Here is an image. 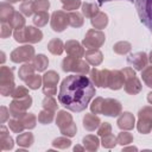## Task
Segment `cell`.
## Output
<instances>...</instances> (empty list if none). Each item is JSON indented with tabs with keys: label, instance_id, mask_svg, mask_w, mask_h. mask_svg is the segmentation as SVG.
<instances>
[{
	"label": "cell",
	"instance_id": "cell-1",
	"mask_svg": "<svg viewBox=\"0 0 152 152\" xmlns=\"http://www.w3.org/2000/svg\"><path fill=\"white\" fill-rule=\"evenodd\" d=\"M95 95L94 83L83 74L66 76L59 87L58 102L71 112L84 110Z\"/></svg>",
	"mask_w": 152,
	"mask_h": 152
},
{
	"label": "cell",
	"instance_id": "cell-2",
	"mask_svg": "<svg viewBox=\"0 0 152 152\" xmlns=\"http://www.w3.org/2000/svg\"><path fill=\"white\" fill-rule=\"evenodd\" d=\"M13 37L18 43H38L43 38V32L34 26H25L14 30Z\"/></svg>",
	"mask_w": 152,
	"mask_h": 152
},
{
	"label": "cell",
	"instance_id": "cell-3",
	"mask_svg": "<svg viewBox=\"0 0 152 152\" xmlns=\"http://www.w3.org/2000/svg\"><path fill=\"white\" fill-rule=\"evenodd\" d=\"M56 125L58 126L61 133L66 137H74L77 132L76 124L72 120L71 114H69L66 110H59L56 116Z\"/></svg>",
	"mask_w": 152,
	"mask_h": 152
},
{
	"label": "cell",
	"instance_id": "cell-4",
	"mask_svg": "<svg viewBox=\"0 0 152 152\" xmlns=\"http://www.w3.org/2000/svg\"><path fill=\"white\" fill-rule=\"evenodd\" d=\"M62 69L65 72H75V74H83L86 75L89 72V63L83 61L80 57L68 56L62 61Z\"/></svg>",
	"mask_w": 152,
	"mask_h": 152
},
{
	"label": "cell",
	"instance_id": "cell-5",
	"mask_svg": "<svg viewBox=\"0 0 152 152\" xmlns=\"http://www.w3.org/2000/svg\"><path fill=\"white\" fill-rule=\"evenodd\" d=\"M14 76L13 69L6 65L0 68V93L2 96H8L14 90Z\"/></svg>",
	"mask_w": 152,
	"mask_h": 152
},
{
	"label": "cell",
	"instance_id": "cell-6",
	"mask_svg": "<svg viewBox=\"0 0 152 152\" xmlns=\"http://www.w3.org/2000/svg\"><path fill=\"white\" fill-rule=\"evenodd\" d=\"M135 8L140 21L152 32V0H135Z\"/></svg>",
	"mask_w": 152,
	"mask_h": 152
},
{
	"label": "cell",
	"instance_id": "cell-7",
	"mask_svg": "<svg viewBox=\"0 0 152 152\" xmlns=\"http://www.w3.org/2000/svg\"><path fill=\"white\" fill-rule=\"evenodd\" d=\"M121 71L125 77V83H124L125 91L131 95L138 94L141 90V83H140L139 78L135 76V71L133 70V68L127 66V68H124Z\"/></svg>",
	"mask_w": 152,
	"mask_h": 152
},
{
	"label": "cell",
	"instance_id": "cell-8",
	"mask_svg": "<svg viewBox=\"0 0 152 152\" xmlns=\"http://www.w3.org/2000/svg\"><path fill=\"white\" fill-rule=\"evenodd\" d=\"M106 40V36L101 30H96V28H91L88 30L84 38H83V46L87 48V50L90 49H99L102 46V44Z\"/></svg>",
	"mask_w": 152,
	"mask_h": 152
},
{
	"label": "cell",
	"instance_id": "cell-9",
	"mask_svg": "<svg viewBox=\"0 0 152 152\" xmlns=\"http://www.w3.org/2000/svg\"><path fill=\"white\" fill-rule=\"evenodd\" d=\"M32 104V97L30 95L20 99H13V101L10 103V113L13 118L20 119L24 114H26V110Z\"/></svg>",
	"mask_w": 152,
	"mask_h": 152
},
{
	"label": "cell",
	"instance_id": "cell-10",
	"mask_svg": "<svg viewBox=\"0 0 152 152\" xmlns=\"http://www.w3.org/2000/svg\"><path fill=\"white\" fill-rule=\"evenodd\" d=\"M10 58L13 63H24V62H30L31 59L34 58V48L32 45H23L17 49H14Z\"/></svg>",
	"mask_w": 152,
	"mask_h": 152
},
{
	"label": "cell",
	"instance_id": "cell-11",
	"mask_svg": "<svg viewBox=\"0 0 152 152\" xmlns=\"http://www.w3.org/2000/svg\"><path fill=\"white\" fill-rule=\"evenodd\" d=\"M51 28L55 32H63L66 26L69 25V15L64 11H55L51 14V20H50Z\"/></svg>",
	"mask_w": 152,
	"mask_h": 152
},
{
	"label": "cell",
	"instance_id": "cell-12",
	"mask_svg": "<svg viewBox=\"0 0 152 152\" xmlns=\"http://www.w3.org/2000/svg\"><path fill=\"white\" fill-rule=\"evenodd\" d=\"M109 76H110V70L108 69H91L90 70V80L94 83V86L101 87V88H107L109 83Z\"/></svg>",
	"mask_w": 152,
	"mask_h": 152
},
{
	"label": "cell",
	"instance_id": "cell-13",
	"mask_svg": "<svg viewBox=\"0 0 152 152\" xmlns=\"http://www.w3.org/2000/svg\"><path fill=\"white\" fill-rule=\"evenodd\" d=\"M127 63L129 66L134 68L135 70H142L147 63H148V57L144 51H139V52H134L128 55L127 57Z\"/></svg>",
	"mask_w": 152,
	"mask_h": 152
},
{
	"label": "cell",
	"instance_id": "cell-14",
	"mask_svg": "<svg viewBox=\"0 0 152 152\" xmlns=\"http://www.w3.org/2000/svg\"><path fill=\"white\" fill-rule=\"evenodd\" d=\"M122 106L121 103L115 99H106L102 107V114L107 116H118L121 114Z\"/></svg>",
	"mask_w": 152,
	"mask_h": 152
},
{
	"label": "cell",
	"instance_id": "cell-15",
	"mask_svg": "<svg viewBox=\"0 0 152 152\" xmlns=\"http://www.w3.org/2000/svg\"><path fill=\"white\" fill-rule=\"evenodd\" d=\"M118 127L122 131H131L133 129L134 125H135V119L134 115L129 112H124L120 114V116L118 118Z\"/></svg>",
	"mask_w": 152,
	"mask_h": 152
},
{
	"label": "cell",
	"instance_id": "cell-16",
	"mask_svg": "<svg viewBox=\"0 0 152 152\" xmlns=\"http://www.w3.org/2000/svg\"><path fill=\"white\" fill-rule=\"evenodd\" d=\"M64 50L66 51V53L69 56H74V57H83L84 56V49L82 46L81 43H78L77 40H74V39H70V40H66V43L64 44Z\"/></svg>",
	"mask_w": 152,
	"mask_h": 152
},
{
	"label": "cell",
	"instance_id": "cell-17",
	"mask_svg": "<svg viewBox=\"0 0 152 152\" xmlns=\"http://www.w3.org/2000/svg\"><path fill=\"white\" fill-rule=\"evenodd\" d=\"M125 83V77L121 70H112L110 71V76H109V83H108V88H110L112 90H118L120 88H122Z\"/></svg>",
	"mask_w": 152,
	"mask_h": 152
},
{
	"label": "cell",
	"instance_id": "cell-18",
	"mask_svg": "<svg viewBox=\"0 0 152 152\" xmlns=\"http://www.w3.org/2000/svg\"><path fill=\"white\" fill-rule=\"evenodd\" d=\"M86 61L90 64V65H94V66H97L102 63L103 61V55L102 52L99 50V49H90V50H87L84 52V56Z\"/></svg>",
	"mask_w": 152,
	"mask_h": 152
},
{
	"label": "cell",
	"instance_id": "cell-19",
	"mask_svg": "<svg viewBox=\"0 0 152 152\" xmlns=\"http://www.w3.org/2000/svg\"><path fill=\"white\" fill-rule=\"evenodd\" d=\"M13 139L10 135L6 126H1L0 128V150L1 151H7V150H12L13 148Z\"/></svg>",
	"mask_w": 152,
	"mask_h": 152
},
{
	"label": "cell",
	"instance_id": "cell-20",
	"mask_svg": "<svg viewBox=\"0 0 152 152\" xmlns=\"http://www.w3.org/2000/svg\"><path fill=\"white\" fill-rule=\"evenodd\" d=\"M100 124H101L100 118L96 114H94V113H88L83 118V127L87 131L93 132V131L97 129L99 126H100Z\"/></svg>",
	"mask_w": 152,
	"mask_h": 152
},
{
	"label": "cell",
	"instance_id": "cell-21",
	"mask_svg": "<svg viewBox=\"0 0 152 152\" xmlns=\"http://www.w3.org/2000/svg\"><path fill=\"white\" fill-rule=\"evenodd\" d=\"M15 13L14 8L12 5H10V2L7 1H2L0 4V21L1 23H8L13 14Z\"/></svg>",
	"mask_w": 152,
	"mask_h": 152
},
{
	"label": "cell",
	"instance_id": "cell-22",
	"mask_svg": "<svg viewBox=\"0 0 152 152\" xmlns=\"http://www.w3.org/2000/svg\"><path fill=\"white\" fill-rule=\"evenodd\" d=\"M99 4L95 2H83L82 4V14L87 18H94L99 13Z\"/></svg>",
	"mask_w": 152,
	"mask_h": 152
},
{
	"label": "cell",
	"instance_id": "cell-23",
	"mask_svg": "<svg viewBox=\"0 0 152 152\" xmlns=\"http://www.w3.org/2000/svg\"><path fill=\"white\" fill-rule=\"evenodd\" d=\"M48 50L56 56L62 55V52L64 51V44L59 38H52L49 43H48Z\"/></svg>",
	"mask_w": 152,
	"mask_h": 152
},
{
	"label": "cell",
	"instance_id": "cell-24",
	"mask_svg": "<svg viewBox=\"0 0 152 152\" xmlns=\"http://www.w3.org/2000/svg\"><path fill=\"white\" fill-rule=\"evenodd\" d=\"M34 141V137L32 133L30 132H21L18 137H17V144L24 148H27L30 146H32Z\"/></svg>",
	"mask_w": 152,
	"mask_h": 152
},
{
	"label": "cell",
	"instance_id": "cell-25",
	"mask_svg": "<svg viewBox=\"0 0 152 152\" xmlns=\"http://www.w3.org/2000/svg\"><path fill=\"white\" fill-rule=\"evenodd\" d=\"M82 142H83V146L86 147L87 151H96L99 148V145H100L99 138L96 135H93V134L86 135L82 139Z\"/></svg>",
	"mask_w": 152,
	"mask_h": 152
},
{
	"label": "cell",
	"instance_id": "cell-26",
	"mask_svg": "<svg viewBox=\"0 0 152 152\" xmlns=\"http://www.w3.org/2000/svg\"><path fill=\"white\" fill-rule=\"evenodd\" d=\"M90 23L91 25L96 28V30H101V28H104L108 24V17L106 13L103 12H99L94 18L90 19Z\"/></svg>",
	"mask_w": 152,
	"mask_h": 152
},
{
	"label": "cell",
	"instance_id": "cell-27",
	"mask_svg": "<svg viewBox=\"0 0 152 152\" xmlns=\"http://www.w3.org/2000/svg\"><path fill=\"white\" fill-rule=\"evenodd\" d=\"M58 81H59V75L53 70L46 71L43 76L44 87H57Z\"/></svg>",
	"mask_w": 152,
	"mask_h": 152
},
{
	"label": "cell",
	"instance_id": "cell-28",
	"mask_svg": "<svg viewBox=\"0 0 152 152\" xmlns=\"http://www.w3.org/2000/svg\"><path fill=\"white\" fill-rule=\"evenodd\" d=\"M36 71V68L33 65V63H25L23 64L20 68H19V71H18V75H19V78L23 80V81H26L31 75H33Z\"/></svg>",
	"mask_w": 152,
	"mask_h": 152
},
{
	"label": "cell",
	"instance_id": "cell-29",
	"mask_svg": "<svg viewBox=\"0 0 152 152\" xmlns=\"http://www.w3.org/2000/svg\"><path fill=\"white\" fill-rule=\"evenodd\" d=\"M33 65L36 68V71H45V69L48 68L49 65V59L43 53H39L37 56H34L33 58Z\"/></svg>",
	"mask_w": 152,
	"mask_h": 152
},
{
	"label": "cell",
	"instance_id": "cell-30",
	"mask_svg": "<svg viewBox=\"0 0 152 152\" xmlns=\"http://www.w3.org/2000/svg\"><path fill=\"white\" fill-rule=\"evenodd\" d=\"M131 50H132V44L129 42H126V40L118 42L113 45V51L118 55H126Z\"/></svg>",
	"mask_w": 152,
	"mask_h": 152
},
{
	"label": "cell",
	"instance_id": "cell-31",
	"mask_svg": "<svg viewBox=\"0 0 152 152\" xmlns=\"http://www.w3.org/2000/svg\"><path fill=\"white\" fill-rule=\"evenodd\" d=\"M10 25L14 28V30H18V28H23L25 27V17L21 12H15L12 17V19L8 21Z\"/></svg>",
	"mask_w": 152,
	"mask_h": 152
},
{
	"label": "cell",
	"instance_id": "cell-32",
	"mask_svg": "<svg viewBox=\"0 0 152 152\" xmlns=\"http://www.w3.org/2000/svg\"><path fill=\"white\" fill-rule=\"evenodd\" d=\"M137 128L141 134H147L152 131V120L145 119V118H139L137 122Z\"/></svg>",
	"mask_w": 152,
	"mask_h": 152
},
{
	"label": "cell",
	"instance_id": "cell-33",
	"mask_svg": "<svg viewBox=\"0 0 152 152\" xmlns=\"http://www.w3.org/2000/svg\"><path fill=\"white\" fill-rule=\"evenodd\" d=\"M49 13L46 11H39V12H36L34 17H33V24L38 27H43L48 24L49 21Z\"/></svg>",
	"mask_w": 152,
	"mask_h": 152
},
{
	"label": "cell",
	"instance_id": "cell-34",
	"mask_svg": "<svg viewBox=\"0 0 152 152\" xmlns=\"http://www.w3.org/2000/svg\"><path fill=\"white\" fill-rule=\"evenodd\" d=\"M53 118H55V112L49 110V109H44V108H43V109L39 112V114H38V121H39L40 124H43V125H49V124H51L52 120H53Z\"/></svg>",
	"mask_w": 152,
	"mask_h": 152
},
{
	"label": "cell",
	"instance_id": "cell-35",
	"mask_svg": "<svg viewBox=\"0 0 152 152\" xmlns=\"http://www.w3.org/2000/svg\"><path fill=\"white\" fill-rule=\"evenodd\" d=\"M69 15V25L72 26V27H81L84 23V19H83V15L78 12H70L68 13Z\"/></svg>",
	"mask_w": 152,
	"mask_h": 152
},
{
	"label": "cell",
	"instance_id": "cell-36",
	"mask_svg": "<svg viewBox=\"0 0 152 152\" xmlns=\"http://www.w3.org/2000/svg\"><path fill=\"white\" fill-rule=\"evenodd\" d=\"M25 83H26V86H27L30 89L36 90V89H38V88L42 86V83H43V77H42L40 75H38V74H33V75H31V76L25 81Z\"/></svg>",
	"mask_w": 152,
	"mask_h": 152
},
{
	"label": "cell",
	"instance_id": "cell-37",
	"mask_svg": "<svg viewBox=\"0 0 152 152\" xmlns=\"http://www.w3.org/2000/svg\"><path fill=\"white\" fill-rule=\"evenodd\" d=\"M21 122L24 124L25 128L26 129H32L36 127V124H37V118L33 113H26L24 114L21 118H20Z\"/></svg>",
	"mask_w": 152,
	"mask_h": 152
},
{
	"label": "cell",
	"instance_id": "cell-38",
	"mask_svg": "<svg viewBox=\"0 0 152 152\" xmlns=\"http://www.w3.org/2000/svg\"><path fill=\"white\" fill-rule=\"evenodd\" d=\"M8 127L14 133H21L25 129V126L21 122V120L17 119V118H12L11 120H8Z\"/></svg>",
	"mask_w": 152,
	"mask_h": 152
},
{
	"label": "cell",
	"instance_id": "cell-39",
	"mask_svg": "<svg viewBox=\"0 0 152 152\" xmlns=\"http://www.w3.org/2000/svg\"><path fill=\"white\" fill-rule=\"evenodd\" d=\"M141 77H142V81L145 82V84L147 87L152 88V64L146 65L141 70Z\"/></svg>",
	"mask_w": 152,
	"mask_h": 152
},
{
	"label": "cell",
	"instance_id": "cell-40",
	"mask_svg": "<svg viewBox=\"0 0 152 152\" xmlns=\"http://www.w3.org/2000/svg\"><path fill=\"white\" fill-rule=\"evenodd\" d=\"M43 104V108L44 109H49V110H52V112H56L57 108H58V104H57V101L55 100L53 96H45V99L43 100L42 102Z\"/></svg>",
	"mask_w": 152,
	"mask_h": 152
},
{
	"label": "cell",
	"instance_id": "cell-41",
	"mask_svg": "<svg viewBox=\"0 0 152 152\" xmlns=\"http://www.w3.org/2000/svg\"><path fill=\"white\" fill-rule=\"evenodd\" d=\"M19 11H20V12H21L24 15H26V17L32 15V14L34 13V8H33V1L27 0V1L21 2L20 7H19Z\"/></svg>",
	"mask_w": 152,
	"mask_h": 152
},
{
	"label": "cell",
	"instance_id": "cell-42",
	"mask_svg": "<svg viewBox=\"0 0 152 152\" xmlns=\"http://www.w3.org/2000/svg\"><path fill=\"white\" fill-rule=\"evenodd\" d=\"M101 144H102V146L106 147V148H113V147L118 144V141H116V137H114V134H112V133L106 134V135L102 137Z\"/></svg>",
	"mask_w": 152,
	"mask_h": 152
},
{
	"label": "cell",
	"instance_id": "cell-43",
	"mask_svg": "<svg viewBox=\"0 0 152 152\" xmlns=\"http://www.w3.org/2000/svg\"><path fill=\"white\" fill-rule=\"evenodd\" d=\"M52 145H53L55 147H57V148L64 150V148H68V147L71 145V140H70L69 138H66V135H65V137H58V138H56V139L52 141Z\"/></svg>",
	"mask_w": 152,
	"mask_h": 152
},
{
	"label": "cell",
	"instance_id": "cell-44",
	"mask_svg": "<svg viewBox=\"0 0 152 152\" xmlns=\"http://www.w3.org/2000/svg\"><path fill=\"white\" fill-rule=\"evenodd\" d=\"M116 141H118V144H120L122 146L124 145H128V144H131L133 141V135L131 133L126 132V131L120 132L118 134V137H116Z\"/></svg>",
	"mask_w": 152,
	"mask_h": 152
},
{
	"label": "cell",
	"instance_id": "cell-45",
	"mask_svg": "<svg viewBox=\"0 0 152 152\" xmlns=\"http://www.w3.org/2000/svg\"><path fill=\"white\" fill-rule=\"evenodd\" d=\"M103 102H104V99H102V97H96V99L91 102V104H90V110H91V113H94V114H102Z\"/></svg>",
	"mask_w": 152,
	"mask_h": 152
},
{
	"label": "cell",
	"instance_id": "cell-46",
	"mask_svg": "<svg viewBox=\"0 0 152 152\" xmlns=\"http://www.w3.org/2000/svg\"><path fill=\"white\" fill-rule=\"evenodd\" d=\"M63 4V10L65 11H75L80 6H82L81 0H61Z\"/></svg>",
	"mask_w": 152,
	"mask_h": 152
},
{
	"label": "cell",
	"instance_id": "cell-47",
	"mask_svg": "<svg viewBox=\"0 0 152 152\" xmlns=\"http://www.w3.org/2000/svg\"><path fill=\"white\" fill-rule=\"evenodd\" d=\"M27 95H30V94H28V89H27L26 87H24V86H18V87H15L14 90L12 91V94H11V96H12L13 99H20V97H25V96H27Z\"/></svg>",
	"mask_w": 152,
	"mask_h": 152
},
{
	"label": "cell",
	"instance_id": "cell-48",
	"mask_svg": "<svg viewBox=\"0 0 152 152\" xmlns=\"http://www.w3.org/2000/svg\"><path fill=\"white\" fill-rule=\"evenodd\" d=\"M49 7H50L49 0H34V1H33L34 13H36V12H39V11H48Z\"/></svg>",
	"mask_w": 152,
	"mask_h": 152
},
{
	"label": "cell",
	"instance_id": "cell-49",
	"mask_svg": "<svg viewBox=\"0 0 152 152\" xmlns=\"http://www.w3.org/2000/svg\"><path fill=\"white\" fill-rule=\"evenodd\" d=\"M12 26L10 25V23H1V30H0V37L1 38H7L12 34Z\"/></svg>",
	"mask_w": 152,
	"mask_h": 152
},
{
	"label": "cell",
	"instance_id": "cell-50",
	"mask_svg": "<svg viewBox=\"0 0 152 152\" xmlns=\"http://www.w3.org/2000/svg\"><path fill=\"white\" fill-rule=\"evenodd\" d=\"M112 133V126L109 122H103V124H100L99 128H97V134L100 137H103L106 134H109Z\"/></svg>",
	"mask_w": 152,
	"mask_h": 152
},
{
	"label": "cell",
	"instance_id": "cell-51",
	"mask_svg": "<svg viewBox=\"0 0 152 152\" xmlns=\"http://www.w3.org/2000/svg\"><path fill=\"white\" fill-rule=\"evenodd\" d=\"M138 118H145L152 120V107L151 106H145L138 112Z\"/></svg>",
	"mask_w": 152,
	"mask_h": 152
},
{
	"label": "cell",
	"instance_id": "cell-52",
	"mask_svg": "<svg viewBox=\"0 0 152 152\" xmlns=\"http://www.w3.org/2000/svg\"><path fill=\"white\" fill-rule=\"evenodd\" d=\"M0 115H1V118H0V121H1V124H4L5 121H7L8 120V118H10V115H11V113H10V109H7L5 106H1V108H0Z\"/></svg>",
	"mask_w": 152,
	"mask_h": 152
},
{
	"label": "cell",
	"instance_id": "cell-53",
	"mask_svg": "<svg viewBox=\"0 0 152 152\" xmlns=\"http://www.w3.org/2000/svg\"><path fill=\"white\" fill-rule=\"evenodd\" d=\"M43 93H44V95L53 96L57 93V87H43Z\"/></svg>",
	"mask_w": 152,
	"mask_h": 152
},
{
	"label": "cell",
	"instance_id": "cell-54",
	"mask_svg": "<svg viewBox=\"0 0 152 152\" xmlns=\"http://www.w3.org/2000/svg\"><path fill=\"white\" fill-rule=\"evenodd\" d=\"M84 150H86V147L84 146H81V145H76L74 147V151H84Z\"/></svg>",
	"mask_w": 152,
	"mask_h": 152
},
{
	"label": "cell",
	"instance_id": "cell-55",
	"mask_svg": "<svg viewBox=\"0 0 152 152\" xmlns=\"http://www.w3.org/2000/svg\"><path fill=\"white\" fill-rule=\"evenodd\" d=\"M138 148L134 147V146H131V147H124V151H137Z\"/></svg>",
	"mask_w": 152,
	"mask_h": 152
},
{
	"label": "cell",
	"instance_id": "cell-56",
	"mask_svg": "<svg viewBox=\"0 0 152 152\" xmlns=\"http://www.w3.org/2000/svg\"><path fill=\"white\" fill-rule=\"evenodd\" d=\"M147 101H148V102H150V103L152 104V91L147 94Z\"/></svg>",
	"mask_w": 152,
	"mask_h": 152
},
{
	"label": "cell",
	"instance_id": "cell-57",
	"mask_svg": "<svg viewBox=\"0 0 152 152\" xmlns=\"http://www.w3.org/2000/svg\"><path fill=\"white\" fill-rule=\"evenodd\" d=\"M5 1H7V2H12V4H14V2H19V1H27V0H5Z\"/></svg>",
	"mask_w": 152,
	"mask_h": 152
},
{
	"label": "cell",
	"instance_id": "cell-58",
	"mask_svg": "<svg viewBox=\"0 0 152 152\" xmlns=\"http://www.w3.org/2000/svg\"><path fill=\"white\" fill-rule=\"evenodd\" d=\"M148 61L151 62V64H152V50H151V52H150V56H148Z\"/></svg>",
	"mask_w": 152,
	"mask_h": 152
},
{
	"label": "cell",
	"instance_id": "cell-59",
	"mask_svg": "<svg viewBox=\"0 0 152 152\" xmlns=\"http://www.w3.org/2000/svg\"><path fill=\"white\" fill-rule=\"evenodd\" d=\"M103 2H106V0H99V6H100V5H102Z\"/></svg>",
	"mask_w": 152,
	"mask_h": 152
},
{
	"label": "cell",
	"instance_id": "cell-60",
	"mask_svg": "<svg viewBox=\"0 0 152 152\" xmlns=\"http://www.w3.org/2000/svg\"><path fill=\"white\" fill-rule=\"evenodd\" d=\"M106 1H112V0H106ZM128 1H131V2H133V0H128Z\"/></svg>",
	"mask_w": 152,
	"mask_h": 152
}]
</instances>
